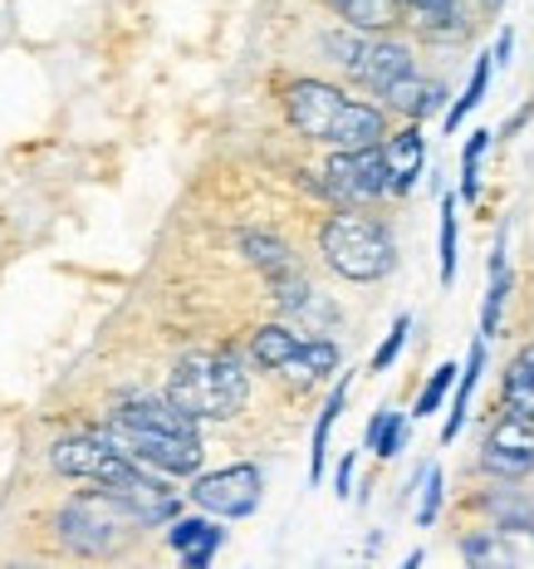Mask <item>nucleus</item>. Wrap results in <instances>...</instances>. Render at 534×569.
I'll return each instance as SVG.
<instances>
[{
    "instance_id": "nucleus-10",
    "label": "nucleus",
    "mask_w": 534,
    "mask_h": 569,
    "mask_svg": "<svg viewBox=\"0 0 534 569\" xmlns=\"http://www.w3.org/2000/svg\"><path fill=\"white\" fill-rule=\"evenodd\" d=\"M50 467L59 471V477H74V481H89V486H118L133 471V461H128L123 452H113L109 442H103L99 432H69V437H54L50 442Z\"/></svg>"
},
{
    "instance_id": "nucleus-36",
    "label": "nucleus",
    "mask_w": 534,
    "mask_h": 569,
    "mask_svg": "<svg viewBox=\"0 0 534 569\" xmlns=\"http://www.w3.org/2000/svg\"><path fill=\"white\" fill-rule=\"evenodd\" d=\"M422 565H426V555H422V550H412V555H407V560H402L397 569H422Z\"/></svg>"
},
{
    "instance_id": "nucleus-33",
    "label": "nucleus",
    "mask_w": 534,
    "mask_h": 569,
    "mask_svg": "<svg viewBox=\"0 0 534 569\" xmlns=\"http://www.w3.org/2000/svg\"><path fill=\"white\" fill-rule=\"evenodd\" d=\"M221 545H225V526H221V530H211L206 540L192 545V550H187V555H177V560H182V569H211V560H216V550H221Z\"/></svg>"
},
{
    "instance_id": "nucleus-6",
    "label": "nucleus",
    "mask_w": 534,
    "mask_h": 569,
    "mask_svg": "<svg viewBox=\"0 0 534 569\" xmlns=\"http://www.w3.org/2000/svg\"><path fill=\"white\" fill-rule=\"evenodd\" d=\"M245 359H251L255 369L310 388V383H324L329 373H339L343 353L334 339H319V335L304 339L300 329H290V325H260L251 343H245Z\"/></svg>"
},
{
    "instance_id": "nucleus-5",
    "label": "nucleus",
    "mask_w": 534,
    "mask_h": 569,
    "mask_svg": "<svg viewBox=\"0 0 534 569\" xmlns=\"http://www.w3.org/2000/svg\"><path fill=\"white\" fill-rule=\"evenodd\" d=\"M324 50L339 59V69L353 79L359 89L377 93V99H387L402 79L422 74L417 54H412V44L393 40V34H359V30H334L324 34Z\"/></svg>"
},
{
    "instance_id": "nucleus-32",
    "label": "nucleus",
    "mask_w": 534,
    "mask_h": 569,
    "mask_svg": "<svg viewBox=\"0 0 534 569\" xmlns=\"http://www.w3.org/2000/svg\"><path fill=\"white\" fill-rule=\"evenodd\" d=\"M407 329H412V315H397L393 329H387V339L377 343V353H373V363H367V373H387V369H393L397 353H402V343H407Z\"/></svg>"
},
{
    "instance_id": "nucleus-18",
    "label": "nucleus",
    "mask_w": 534,
    "mask_h": 569,
    "mask_svg": "<svg viewBox=\"0 0 534 569\" xmlns=\"http://www.w3.org/2000/svg\"><path fill=\"white\" fill-rule=\"evenodd\" d=\"M476 506L491 516V526H515V530H530L534 536V486H525V481L495 486V491L476 496Z\"/></svg>"
},
{
    "instance_id": "nucleus-27",
    "label": "nucleus",
    "mask_w": 534,
    "mask_h": 569,
    "mask_svg": "<svg viewBox=\"0 0 534 569\" xmlns=\"http://www.w3.org/2000/svg\"><path fill=\"white\" fill-rule=\"evenodd\" d=\"M491 276V284H485V305H481V335L476 339H485L491 343L495 335H501V310H505V300H510V266H501V270H485Z\"/></svg>"
},
{
    "instance_id": "nucleus-7",
    "label": "nucleus",
    "mask_w": 534,
    "mask_h": 569,
    "mask_svg": "<svg viewBox=\"0 0 534 569\" xmlns=\"http://www.w3.org/2000/svg\"><path fill=\"white\" fill-rule=\"evenodd\" d=\"M93 432L123 452L133 467L158 471V477H197L201 461H206V442L201 437H177V432H138V427H113L99 422Z\"/></svg>"
},
{
    "instance_id": "nucleus-31",
    "label": "nucleus",
    "mask_w": 534,
    "mask_h": 569,
    "mask_svg": "<svg viewBox=\"0 0 534 569\" xmlns=\"http://www.w3.org/2000/svg\"><path fill=\"white\" fill-rule=\"evenodd\" d=\"M417 491H422V501H417V526H436V516H442V506H446V481H442V471L426 467L422 481H417Z\"/></svg>"
},
{
    "instance_id": "nucleus-23",
    "label": "nucleus",
    "mask_w": 534,
    "mask_h": 569,
    "mask_svg": "<svg viewBox=\"0 0 534 569\" xmlns=\"http://www.w3.org/2000/svg\"><path fill=\"white\" fill-rule=\"evenodd\" d=\"M329 6L339 10L343 20H349V30L359 34H383L397 26V0H329Z\"/></svg>"
},
{
    "instance_id": "nucleus-28",
    "label": "nucleus",
    "mask_w": 534,
    "mask_h": 569,
    "mask_svg": "<svg viewBox=\"0 0 534 569\" xmlns=\"http://www.w3.org/2000/svg\"><path fill=\"white\" fill-rule=\"evenodd\" d=\"M491 128H476V133L466 138V148H461V197H476L481 192V158L491 152Z\"/></svg>"
},
{
    "instance_id": "nucleus-19",
    "label": "nucleus",
    "mask_w": 534,
    "mask_h": 569,
    "mask_svg": "<svg viewBox=\"0 0 534 569\" xmlns=\"http://www.w3.org/2000/svg\"><path fill=\"white\" fill-rule=\"evenodd\" d=\"M383 103L387 109H397V113H407L412 123H422V118H432V113H446V89L436 84V79H426V74H412V79H402Z\"/></svg>"
},
{
    "instance_id": "nucleus-13",
    "label": "nucleus",
    "mask_w": 534,
    "mask_h": 569,
    "mask_svg": "<svg viewBox=\"0 0 534 569\" xmlns=\"http://www.w3.org/2000/svg\"><path fill=\"white\" fill-rule=\"evenodd\" d=\"M481 467L501 481H525L534 471V427L520 422V418H501L491 432H485Z\"/></svg>"
},
{
    "instance_id": "nucleus-35",
    "label": "nucleus",
    "mask_w": 534,
    "mask_h": 569,
    "mask_svg": "<svg viewBox=\"0 0 534 569\" xmlns=\"http://www.w3.org/2000/svg\"><path fill=\"white\" fill-rule=\"evenodd\" d=\"M510 54H515V30H501V40H495L491 64H495V69H505V64H510Z\"/></svg>"
},
{
    "instance_id": "nucleus-16",
    "label": "nucleus",
    "mask_w": 534,
    "mask_h": 569,
    "mask_svg": "<svg viewBox=\"0 0 534 569\" xmlns=\"http://www.w3.org/2000/svg\"><path fill=\"white\" fill-rule=\"evenodd\" d=\"M397 16H407L426 40H466L471 30L466 0H397Z\"/></svg>"
},
{
    "instance_id": "nucleus-37",
    "label": "nucleus",
    "mask_w": 534,
    "mask_h": 569,
    "mask_svg": "<svg viewBox=\"0 0 534 569\" xmlns=\"http://www.w3.org/2000/svg\"><path fill=\"white\" fill-rule=\"evenodd\" d=\"M476 6H485V10H495V6H505V0H476Z\"/></svg>"
},
{
    "instance_id": "nucleus-9",
    "label": "nucleus",
    "mask_w": 534,
    "mask_h": 569,
    "mask_svg": "<svg viewBox=\"0 0 534 569\" xmlns=\"http://www.w3.org/2000/svg\"><path fill=\"white\" fill-rule=\"evenodd\" d=\"M319 192L343 201V207H373L377 197H387V162L377 148L359 152H329V162L319 168Z\"/></svg>"
},
{
    "instance_id": "nucleus-2",
    "label": "nucleus",
    "mask_w": 534,
    "mask_h": 569,
    "mask_svg": "<svg viewBox=\"0 0 534 569\" xmlns=\"http://www.w3.org/2000/svg\"><path fill=\"white\" fill-rule=\"evenodd\" d=\"M162 398L197 422H225L251 398V363L235 349H192L172 363Z\"/></svg>"
},
{
    "instance_id": "nucleus-29",
    "label": "nucleus",
    "mask_w": 534,
    "mask_h": 569,
    "mask_svg": "<svg viewBox=\"0 0 534 569\" xmlns=\"http://www.w3.org/2000/svg\"><path fill=\"white\" fill-rule=\"evenodd\" d=\"M211 530H221V520H211V516H201V511L197 516H177L172 526H168V550L172 555H187L192 545L206 540Z\"/></svg>"
},
{
    "instance_id": "nucleus-20",
    "label": "nucleus",
    "mask_w": 534,
    "mask_h": 569,
    "mask_svg": "<svg viewBox=\"0 0 534 569\" xmlns=\"http://www.w3.org/2000/svg\"><path fill=\"white\" fill-rule=\"evenodd\" d=\"M349 388H353V373H339L334 393H329V402L319 408L314 442H310V486L324 481V467H329V432H334V422L343 418V402H349Z\"/></svg>"
},
{
    "instance_id": "nucleus-26",
    "label": "nucleus",
    "mask_w": 534,
    "mask_h": 569,
    "mask_svg": "<svg viewBox=\"0 0 534 569\" xmlns=\"http://www.w3.org/2000/svg\"><path fill=\"white\" fill-rule=\"evenodd\" d=\"M456 251H461V201H456V192H442V236H436L442 284L456 280Z\"/></svg>"
},
{
    "instance_id": "nucleus-25",
    "label": "nucleus",
    "mask_w": 534,
    "mask_h": 569,
    "mask_svg": "<svg viewBox=\"0 0 534 569\" xmlns=\"http://www.w3.org/2000/svg\"><path fill=\"white\" fill-rule=\"evenodd\" d=\"M491 74H495V64H491V54H481L476 59V69H471V79H466V89H461V99L451 103V109L442 113V123H446V133H456L461 123H466L471 113L485 103V89H491Z\"/></svg>"
},
{
    "instance_id": "nucleus-34",
    "label": "nucleus",
    "mask_w": 534,
    "mask_h": 569,
    "mask_svg": "<svg viewBox=\"0 0 534 569\" xmlns=\"http://www.w3.org/2000/svg\"><path fill=\"white\" fill-rule=\"evenodd\" d=\"M353 467H359V452H343L339 471H334V491H339V496H349V491H353Z\"/></svg>"
},
{
    "instance_id": "nucleus-15",
    "label": "nucleus",
    "mask_w": 534,
    "mask_h": 569,
    "mask_svg": "<svg viewBox=\"0 0 534 569\" xmlns=\"http://www.w3.org/2000/svg\"><path fill=\"white\" fill-rule=\"evenodd\" d=\"M377 152H383V162H387V197H407L412 187H417L422 162H426L422 128L417 123L397 128V133H387L383 142H377Z\"/></svg>"
},
{
    "instance_id": "nucleus-24",
    "label": "nucleus",
    "mask_w": 534,
    "mask_h": 569,
    "mask_svg": "<svg viewBox=\"0 0 534 569\" xmlns=\"http://www.w3.org/2000/svg\"><path fill=\"white\" fill-rule=\"evenodd\" d=\"M363 442L373 447L383 461H393L402 452V442H407V412H397V408H377L373 418H367V432H363Z\"/></svg>"
},
{
    "instance_id": "nucleus-3",
    "label": "nucleus",
    "mask_w": 534,
    "mask_h": 569,
    "mask_svg": "<svg viewBox=\"0 0 534 569\" xmlns=\"http://www.w3.org/2000/svg\"><path fill=\"white\" fill-rule=\"evenodd\" d=\"M319 256L334 276L353 284H377L397 270V236L367 207H339L319 227Z\"/></svg>"
},
{
    "instance_id": "nucleus-8",
    "label": "nucleus",
    "mask_w": 534,
    "mask_h": 569,
    "mask_svg": "<svg viewBox=\"0 0 534 569\" xmlns=\"http://www.w3.org/2000/svg\"><path fill=\"white\" fill-rule=\"evenodd\" d=\"M187 501L211 520H245L265 501V471L255 461H231V467H216V471H197L192 486H187Z\"/></svg>"
},
{
    "instance_id": "nucleus-30",
    "label": "nucleus",
    "mask_w": 534,
    "mask_h": 569,
    "mask_svg": "<svg viewBox=\"0 0 534 569\" xmlns=\"http://www.w3.org/2000/svg\"><path fill=\"white\" fill-rule=\"evenodd\" d=\"M451 383H456V363H442V369H432L426 388L417 393V402H412V418H432V412H442Z\"/></svg>"
},
{
    "instance_id": "nucleus-17",
    "label": "nucleus",
    "mask_w": 534,
    "mask_h": 569,
    "mask_svg": "<svg viewBox=\"0 0 534 569\" xmlns=\"http://www.w3.org/2000/svg\"><path fill=\"white\" fill-rule=\"evenodd\" d=\"M485 359H491V343L485 339H471V353L466 363L456 369V398H451V412L442 418V442L451 447L461 437V427H466V412H471V398H476V383L485 373Z\"/></svg>"
},
{
    "instance_id": "nucleus-22",
    "label": "nucleus",
    "mask_w": 534,
    "mask_h": 569,
    "mask_svg": "<svg viewBox=\"0 0 534 569\" xmlns=\"http://www.w3.org/2000/svg\"><path fill=\"white\" fill-rule=\"evenodd\" d=\"M505 418H520L534 427V343L515 353L505 369Z\"/></svg>"
},
{
    "instance_id": "nucleus-21",
    "label": "nucleus",
    "mask_w": 534,
    "mask_h": 569,
    "mask_svg": "<svg viewBox=\"0 0 534 569\" xmlns=\"http://www.w3.org/2000/svg\"><path fill=\"white\" fill-rule=\"evenodd\" d=\"M241 251H245V260H251L265 280H280V276H294V270H300L294 251L280 241V236H270V231H241Z\"/></svg>"
},
{
    "instance_id": "nucleus-14",
    "label": "nucleus",
    "mask_w": 534,
    "mask_h": 569,
    "mask_svg": "<svg viewBox=\"0 0 534 569\" xmlns=\"http://www.w3.org/2000/svg\"><path fill=\"white\" fill-rule=\"evenodd\" d=\"M103 422L113 427H138V432H177V437H201V422L187 418L182 408H172L168 398L158 393H138V398H123L118 408L109 412Z\"/></svg>"
},
{
    "instance_id": "nucleus-11",
    "label": "nucleus",
    "mask_w": 534,
    "mask_h": 569,
    "mask_svg": "<svg viewBox=\"0 0 534 569\" xmlns=\"http://www.w3.org/2000/svg\"><path fill=\"white\" fill-rule=\"evenodd\" d=\"M109 496L138 520L142 530L172 526V520L182 516V491H177L168 477H158V471H142V467H133L118 486H109Z\"/></svg>"
},
{
    "instance_id": "nucleus-4",
    "label": "nucleus",
    "mask_w": 534,
    "mask_h": 569,
    "mask_svg": "<svg viewBox=\"0 0 534 569\" xmlns=\"http://www.w3.org/2000/svg\"><path fill=\"white\" fill-rule=\"evenodd\" d=\"M50 536H54V550L74 555L84 565H103V560H118L142 536V526L103 486H89V491H74L50 516Z\"/></svg>"
},
{
    "instance_id": "nucleus-12",
    "label": "nucleus",
    "mask_w": 534,
    "mask_h": 569,
    "mask_svg": "<svg viewBox=\"0 0 534 569\" xmlns=\"http://www.w3.org/2000/svg\"><path fill=\"white\" fill-rule=\"evenodd\" d=\"M466 569H534V536L515 526H476L461 536Z\"/></svg>"
},
{
    "instance_id": "nucleus-1",
    "label": "nucleus",
    "mask_w": 534,
    "mask_h": 569,
    "mask_svg": "<svg viewBox=\"0 0 534 569\" xmlns=\"http://www.w3.org/2000/svg\"><path fill=\"white\" fill-rule=\"evenodd\" d=\"M280 103H284V123L304 142H319L329 152L377 148L387 138V109L353 99L349 89L329 84V79H290Z\"/></svg>"
}]
</instances>
